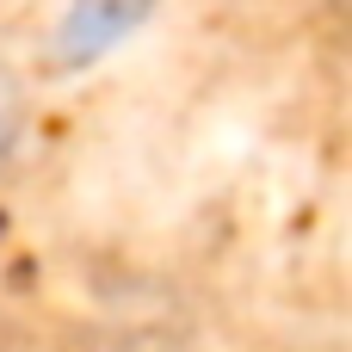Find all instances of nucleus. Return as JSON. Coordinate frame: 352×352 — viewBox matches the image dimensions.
<instances>
[{"label":"nucleus","instance_id":"obj_1","mask_svg":"<svg viewBox=\"0 0 352 352\" xmlns=\"http://www.w3.org/2000/svg\"><path fill=\"white\" fill-rule=\"evenodd\" d=\"M25 124H31V99H25V80H19V68L0 56V173L12 167L19 142H25Z\"/></svg>","mask_w":352,"mask_h":352},{"label":"nucleus","instance_id":"obj_2","mask_svg":"<svg viewBox=\"0 0 352 352\" xmlns=\"http://www.w3.org/2000/svg\"><path fill=\"white\" fill-rule=\"evenodd\" d=\"M316 352H334V346H316Z\"/></svg>","mask_w":352,"mask_h":352}]
</instances>
